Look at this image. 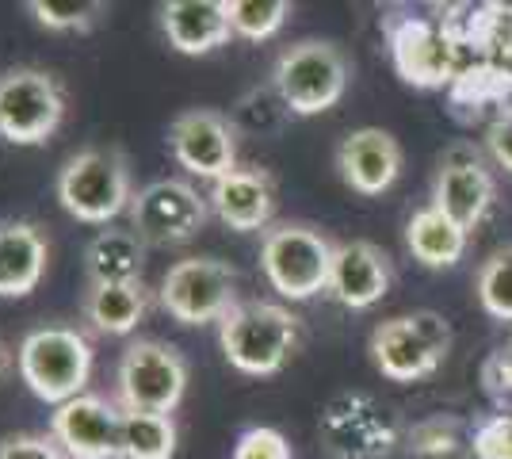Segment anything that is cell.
<instances>
[{
  "instance_id": "obj_5",
  "label": "cell",
  "mask_w": 512,
  "mask_h": 459,
  "mask_svg": "<svg viewBox=\"0 0 512 459\" xmlns=\"http://www.w3.org/2000/svg\"><path fill=\"white\" fill-rule=\"evenodd\" d=\"M333 241L306 222H279L264 230L260 241V268L268 284L276 287L283 299H314L318 291H329V272H333Z\"/></svg>"
},
{
  "instance_id": "obj_16",
  "label": "cell",
  "mask_w": 512,
  "mask_h": 459,
  "mask_svg": "<svg viewBox=\"0 0 512 459\" xmlns=\"http://www.w3.org/2000/svg\"><path fill=\"white\" fill-rule=\"evenodd\" d=\"M207 203L218 215V222H226L237 234H253L264 230L272 222L276 211V184L272 176L256 165H237L234 173H226L222 180H214Z\"/></svg>"
},
{
  "instance_id": "obj_10",
  "label": "cell",
  "mask_w": 512,
  "mask_h": 459,
  "mask_svg": "<svg viewBox=\"0 0 512 459\" xmlns=\"http://www.w3.org/2000/svg\"><path fill=\"white\" fill-rule=\"evenodd\" d=\"M115 391H119L123 410L172 414L188 391V360H184V352L165 341H150V337L134 341L119 360Z\"/></svg>"
},
{
  "instance_id": "obj_26",
  "label": "cell",
  "mask_w": 512,
  "mask_h": 459,
  "mask_svg": "<svg viewBox=\"0 0 512 459\" xmlns=\"http://www.w3.org/2000/svg\"><path fill=\"white\" fill-rule=\"evenodd\" d=\"M230 4V27L237 39L249 43H264L272 39L279 27L287 23L291 4L287 0H226Z\"/></svg>"
},
{
  "instance_id": "obj_23",
  "label": "cell",
  "mask_w": 512,
  "mask_h": 459,
  "mask_svg": "<svg viewBox=\"0 0 512 459\" xmlns=\"http://www.w3.org/2000/svg\"><path fill=\"white\" fill-rule=\"evenodd\" d=\"M150 310V291L142 280L134 284H88L85 291V318L96 333L107 337H127L142 326Z\"/></svg>"
},
{
  "instance_id": "obj_3",
  "label": "cell",
  "mask_w": 512,
  "mask_h": 459,
  "mask_svg": "<svg viewBox=\"0 0 512 459\" xmlns=\"http://www.w3.org/2000/svg\"><path fill=\"white\" fill-rule=\"evenodd\" d=\"M299 341V318L279 303H237L218 322V345L241 375H276Z\"/></svg>"
},
{
  "instance_id": "obj_2",
  "label": "cell",
  "mask_w": 512,
  "mask_h": 459,
  "mask_svg": "<svg viewBox=\"0 0 512 459\" xmlns=\"http://www.w3.org/2000/svg\"><path fill=\"white\" fill-rule=\"evenodd\" d=\"M16 368L27 391L58 410L69 398L85 394L92 379V345L73 326H39L20 341Z\"/></svg>"
},
{
  "instance_id": "obj_4",
  "label": "cell",
  "mask_w": 512,
  "mask_h": 459,
  "mask_svg": "<svg viewBox=\"0 0 512 459\" xmlns=\"http://www.w3.org/2000/svg\"><path fill=\"white\" fill-rule=\"evenodd\" d=\"M348 77H352V66L341 46L329 39H302L276 58L272 88L291 115L310 119V115L337 108V100L348 88Z\"/></svg>"
},
{
  "instance_id": "obj_12",
  "label": "cell",
  "mask_w": 512,
  "mask_h": 459,
  "mask_svg": "<svg viewBox=\"0 0 512 459\" xmlns=\"http://www.w3.org/2000/svg\"><path fill=\"white\" fill-rule=\"evenodd\" d=\"M207 215H211L207 196H199V188H192L180 176L153 180L146 188H138L130 199V230L146 245L192 241L203 230Z\"/></svg>"
},
{
  "instance_id": "obj_28",
  "label": "cell",
  "mask_w": 512,
  "mask_h": 459,
  "mask_svg": "<svg viewBox=\"0 0 512 459\" xmlns=\"http://www.w3.org/2000/svg\"><path fill=\"white\" fill-rule=\"evenodd\" d=\"M27 12L43 23L46 31H77L85 35L104 16L100 0H31Z\"/></svg>"
},
{
  "instance_id": "obj_24",
  "label": "cell",
  "mask_w": 512,
  "mask_h": 459,
  "mask_svg": "<svg viewBox=\"0 0 512 459\" xmlns=\"http://www.w3.org/2000/svg\"><path fill=\"white\" fill-rule=\"evenodd\" d=\"M467 241H470L467 230L455 226V222H451L444 211H436L432 203L421 207V211L406 222L409 253L425 264V268H451V264H459L463 253H467Z\"/></svg>"
},
{
  "instance_id": "obj_22",
  "label": "cell",
  "mask_w": 512,
  "mask_h": 459,
  "mask_svg": "<svg viewBox=\"0 0 512 459\" xmlns=\"http://www.w3.org/2000/svg\"><path fill=\"white\" fill-rule=\"evenodd\" d=\"M146 268V241L134 230L107 226L85 245L88 284H134Z\"/></svg>"
},
{
  "instance_id": "obj_30",
  "label": "cell",
  "mask_w": 512,
  "mask_h": 459,
  "mask_svg": "<svg viewBox=\"0 0 512 459\" xmlns=\"http://www.w3.org/2000/svg\"><path fill=\"white\" fill-rule=\"evenodd\" d=\"M234 459H295L291 440L272 425H253L245 429L234 444Z\"/></svg>"
},
{
  "instance_id": "obj_17",
  "label": "cell",
  "mask_w": 512,
  "mask_h": 459,
  "mask_svg": "<svg viewBox=\"0 0 512 459\" xmlns=\"http://www.w3.org/2000/svg\"><path fill=\"white\" fill-rule=\"evenodd\" d=\"M390 291V261L375 241H341L333 249L329 295L348 310H367Z\"/></svg>"
},
{
  "instance_id": "obj_8",
  "label": "cell",
  "mask_w": 512,
  "mask_h": 459,
  "mask_svg": "<svg viewBox=\"0 0 512 459\" xmlns=\"http://www.w3.org/2000/svg\"><path fill=\"white\" fill-rule=\"evenodd\" d=\"M65 119V88L54 73L16 66L0 73V138L12 146H43Z\"/></svg>"
},
{
  "instance_id": "obj_7",
  "label": "cell",
  "mask_w": 512,
  "mask_h": 459,
  "mask_svg": "<svg viewBox=\"0 0 512 459\" xmlns=\"http://www.w3.org/2000/svg\"><path fill=\"white\" fill-rule=\"evenodd\" d=\"M383 39L390 66L409 88H421V92L448 88L455 81V73L463 69L459 66V46L448 39L440 20L413 16V12H386Z\"/></svg>"
},
{
  "instance_id": "obj_14",
  "label": "cell",
  "mask_w": 512,
  "mask_h": 459,
  "mask_svg": "<svg viewBox=\"0 0 512 459\" xmlns=\"http://www.w3.org/2000/svg\"><path fill=\"white\" fill-rule=\"evenodd\" d=\"M50 437L69 459H123V406L104 394H77L50 417Z\"/></svg>"
},
{
  "instance_id": "obj_32",
  "label": "cell",
  "mask_w": 512,
  "mask_h": 459,
  "mask_svg": "<svg viewBox=\"0 0 512 459\" xmlns=\"http://www.w3.org/2000/svg\"><path fill=\"white\" fill-rule=\"evenodd\" d=\"M482 391L497 406V414H509L512 410V345L497 349L482 364Z\"/></svg>"
},
{
  "instance_id": "obj_33",
  "label": "cell",
  "mask_w": 512,
  "mask_h": 459,
  "mask_svg": "<svg viewBox=\"0 0 512 459\" xmlns=\"http://www.w3.org/2000/svg\"><path fill=\"white\" fill-rule=\"evenodd\" d=\"M0 459H69L50 433H12L0 440Z\"/></svg>"
},
{
  "instance_id": "obj_9",
  "label": "cell",
  "mask_w": 512,
  "mask_h": 459,
  "mask_svg": "<svg viewBox=\"0 0 512 459\" xmlns=\"http://www.w3.org/2000/svg\"><path fill=\"white\" fill-rule=\"evenodd\" d=\"M157 303L180 326L222 322L237 306V272L218 257H184L161 276Z\"/></svg>"
},
{
  "instance_id": "obj_29",
  "label": "cell",
  "mask_w": 512,
  "mask_h": 459,
  "mask_svg": "<svg viewBox=\"0 0 512 459\" xmlns=\"http://www.w3.org/2000/svg\"><path fill=\"white\" fill-rule=\"evenodd\" d=\"M409 448L417 456H448L459 448V421L455 417H428V421H417L413 433H409Z\"/></svg>"
},
{
  "instance_id": "obj_13",
  "label": "cell",
  "mask_w": 512,
  "mask_h": 459,
  "mask_svg": "<svg viewBox=\"0 0 512 459\" xmlns=\"http://www.w3.org/2000/svg\"><path fill=\"white\" fill-rule=\"evenodd\" d=\"M169 150L180 169L203 180H222L237 169V127L214 108L180 111L169 127Z\"/></svg>"
},
{
  "instance_id": "obj_35",
  "label": "cell",
  "mask_w": 512,
  "mask_h": 459,
  "mask_svg": "<svg viewBox=\"0 0 512 459\" xmlns=\"http://www.w3.org/2000/svg\"><path fill=\"white\" fill-rule=\"evenodd\" d=\"M4 368H8V349H4V341H0V375H4Z\"/></svg>"
},
{
  "instance_id": "obj_6",
  "label": "cell",
  "mask_w": 512,
  "mask_h": 459,
  "mask_svg": "<svg viewBox=\"0 0 512 459\" xmlns=\"http://www.w3.org/2000/svg\"><path fill=\"white\" fill-rule=\"evenodd\" d=\"M371 360L375 368L394 379V383H413L432 375L451 352V326L432 314V310H417V314H398L386 318L371 329Z\"/></svg>"
},
{
  "instance_id": "obj_18",
  "label": "cell",
  "mask_w": 512,
  "mask_h": 459,
  "mask_svg": "<svg viewBox=\"0 0 512 459\" xmlns=\"http://www.w3.org/2000/svg\"><path fill=\"white\" fill-rule=\"evenodd\" d=\"M493 203V176L478 165V157H463L455 153L440 165L436 173V188H432V207L444 211L455 226L474 230L478 222L490 215Z\"/></svg>"
},
{
  "instance_id": "obj_20",
  "label": "cell",
  "mask_w": 512,
  "mask_h": 459,
  "mask_svg": "<svg viewBox=\"0 0 512 459\" xmlns=\"http://www.w3.org/2000/svg\"><path fill=\"white\" fill-rule=\"evenodd\" d=\"M50 241L27 219L0 222V299H23L43 284Z\"/></svg>"
},
{
  "instance_id": "obj_27",
  "label": "cell",
  "mask_w": 512,
  "mask_h": 459,
  "mask_svg": "<svg viewBox=\"0 0 512 459\" xmlns=\"http://www.w3.org/2000/svg\"><path fill=\"white\" fill-rule=\"evenodd\" d=\"M478 303L497 322H512V245L497 249L478 272Z\"/></svg>"
},
{
  "instance_id": "obj_21",
  "label": "cell",
  "mask_w": 512,
  "mask_h": 459,
  "mask_svg": "<svg viewBox=\"0 0 512 459\" xmlns=\"http://www.w3.org/2000/svg\"><path fill=\"white\" fill-rule=\"evenodd\" d=\"M512 108V66L505 62H474L455 73L448 85V111L459 123H478L490 111Z\"/></svg>"
},
{
  "instance_id": "obj_1",
  "label": "cell",
  "mask_w": 512,
  "mask_h": 459,
  "mask_svg": "<svg viewBox=\"0 0 512 459\" xmlns=\"http://www.w3.org/2000/svg\"><path fill=\"white\" fill-rule=\"evenodd\" d=\"M54 192L65 215H73L77 222H92V226H107L123 211H130V199H134L127 153L119 146H88L73 153L58 169Z\"/></svg>"
},
{
  "instance_id": "obj_25",
  "label": "cell",
  "mask_w": 512,
  "mask_h": 459,
  "mask_svg": "<svg viewBox=\"0 0 512 459\" xmlns=\"http://www.w3.org/2000/svg\"><path fill=\"white\" fill-rule=\"evenodd\" d=\"M176 456V421L172 414L123 410V459H172Z\"/></svg>"
},
{
  "instance_id": "obj_15",
  "label": "cell",
  "mask_w": 512,
  "mask_h": 459,
  "mask_svg": "<svg viewBox=\"0 0 512 459\" xmlns=\"http://www.w3.org/2000/svg\"><path fill=\"white\" fill-rule=\"evenodd\" d=\"M337 173L360 196H383L402 176V146L383 127H360L337 146Z\"/></svg>"
},
{
  "instance_id": "obj_31",
  "label": "cell",
  "mask_w": 512,
  "mask_h": 459,
  "mask_svg": "<svg viewBox=\"0 0 512 459\" xmlns=\"http://www.w3.org/2000/svg\"><path fill=\"white\" fill-rule=\"evenodd\" d=\"M474 459H512V414H490L474 425Z\"/></svg>"
},
{
  "instance_id": "obj_34",
  "label": "cell",
  "mask_w": 512,
  "mask_h": 459,
  "mask_svg": "<svg viewBox=\"0 0 512 459\" xmlns=\"http://www.w3.org/2000/svg\"><path fill=\"white\" fill-rule=\"evenodd\" d=\"M486 142H490L493 161L512 173V108L501 111V115H493L490 131H486Z\"/></svg>"
},
{
  "instance_id": "obj_11",
  "label": "cell",
  "mask_w": 512,
  "mask_h": 459,
  "mask_svg": "<svg viewBox=\"0 0 512 459\" xmlns=\"http://www.w3.org/2000/svg\"><path fill=\"white\" fill-rule=\"evenodd\" d=\"M318 437L337 459H386L398 444V425L379 398L341 391L321 406Z\"/></svg>"
},
{
  "instance_id": "obj_19",
  "label": "cell",
  "mask_w": 512,
  "mask_h": 459,
  "mask_svg": "<svg viewBox=\"0 0 512 459\" xmlns=\"http://www.w3.org/2000/svg\"><path fill=\"white\" fill-rule=\"evenodd\" d=\"M161 31L172 50L199 58L230 43V4L226 0H169L161 4Z\"/></svg>"
}]
</instances>
